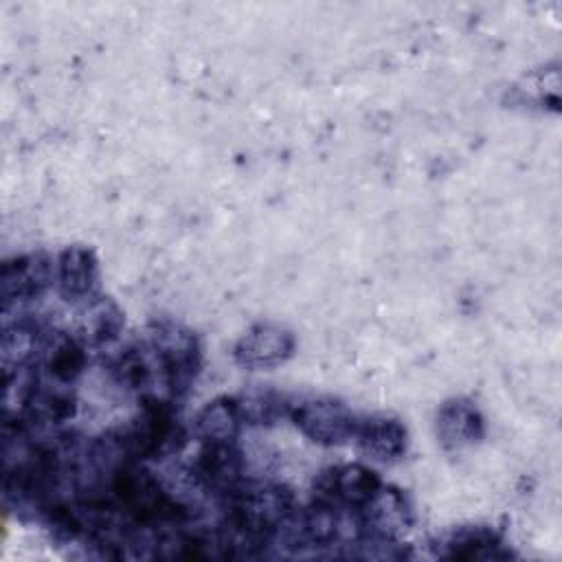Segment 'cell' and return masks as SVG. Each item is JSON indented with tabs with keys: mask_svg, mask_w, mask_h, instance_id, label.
I'll return each mask as SVG.
<instances>
[{
	"mask_svg": "<svg viewBox=\"0 0 562 562\" xmlns=\"http://www.w3.org/2000/svg\"><path fill=\"white\" fill-rule=\"evenodd\" d=\"M105 492L132 531H162L191 522L189 507L140 461H127L108 474Z\"/></svg>",
	"mask_w": 562,
	"mask_h": 562,
	"instance_id": "1",
	"label": "cell"
},
{
	"mask_svg": "<svg viewBox=\"0 0 562 562\" xmlns=\"http://www.w3.org/2000/svg\"><path fill=\"white\" fill-rule=\"evenodd\" d=\"M147 345L169 400L184 397L202 369V345L198 334L178 321L156 318L149 323Z\"/></svg>",
	"mask_w": 562,
	"mask_h": 562,
	"instance_id": "2",
	"label": "cell"
},
{
	"mask_svg": "<svg viewBox=\"0 0 562 562\" xmlns=\"http://www.w3.org/2000/svg\"><path fill=\"white\" fill-rule=\"evenodd\" d=\"M116 430L127 457L140 463L167 457L184 443V428L178 422L173 400H165L154 393H143L136 415Z\"/></svg>",
	"mask_w": 562,
	"mask_h": 562,
	"instance_id": "3",
	"label": "cell"
},
{
	"mask_svg": "<svg viewBox=\"0 0 562 562\" xmlns=\"http://www.w3.org/2000/svg\"><path fill=\"white\" fill-rule=\"evenodd\" d=\"M288 417L292 424L318 446H340L353 437L358 415L331 395L294 397Z\"/></svg>",
	"mask_w": 562,
	"mask_h": 562,
	"instance_id": "4",
	"label": "cell"
},
{
	"mask_svg": "<svg viewBox=\"0 0 562 562\" xmlns=\"http://www.w3.org/2000/svg\"><path fill=\"white\" fill-rule=\"evenodd\" d=\"M55 283V259L48 252H20L2 261L0 268V299L2 314L22 310L24 305L44 296Z\"/></svg>",
	"mask_w": 562,
	"mask_h": 562,
	"instance_id": "5",
	"label": "cell"
},
{
	"mask_svg": "<svg viewBox=\"0 0 562 562\" xmlns=\"http://www.w3.org/2000/svg\"><path fill=\"white\" fill-rule=\"evenodd\" d=\"M384 481L364 463H338L323 468L312 483V498L345 512H360L380 492Z\"/></svg>",
	"mask_w": 562,
	"mask_h": 562,
	"instance_id": "6",
	"label": "cell"
},
{
	"mask_svg": "<svg viewBox=\"0 0 562 562\" xmlns=\"http://www.w3.org/2000/svg\"><path fill=\"white\" fill-rule=\"evenodd\" d=\"M244 452L235 441H200V448L193 454L189 465V474L193 481L211 492L213 496L224 498L233 492L246 476H244Z\"/></svg>",
	"mask_w": 562,
	"mask_h": 562,
	"instance_id": "7",
	"label": "cell"
},
{
	"mask_svg": "<svg viewBox=\"0 0 562 562\" xmlns=\"http://www.w3.org/2000/svg\"><path fill=\"white\" fill-rule=\"evenodd\" d=\"M294 349L296 338L292 329L274 321H259L237 338L233 358L244 369L261 371L288 362L294 356Z\"/></svg>",
	"mask_w": 562,
	"mask_h": 562,
	"instance_id": "8",
	"label": "cell"
},
{
	"mask_svg": "<svg viewBox=\"0 0 562 562\" xmlns=\"http://www.w3.org/2000/svg\"><path fill=\"white\" fill-rule=\"evenodd\" d=\"M101 268L90 246L72 244L55 255V288L68 303L81 305L99 294Z\"/></svg>",
	"mask_w": 562,
	"mask_h": 562,
	"instance_id": "9",
	"label": "cell"
},
{
	"mask_svg": "<svg viewBox=\"0 0 562 562\" xmlns=\"http://www.w3.org/2000/svg\"><path fill=\"white\" fill-rule=\"evenodd\" d=\"M358 514L362 536L400 540L413 525V507L408 496L395 485H382L380 492Z\"/></svg>",
	"mask_w": 562,
	"mask_h": 562,
	"instance_id": "10",
	"label": "cell"
},
{
	"mask_svg": "<svg viewBox=\"0 0 562 562\" xmlns=\"http://www.w3.org/2000/svg\"><path fill=\"white\" fill-rule=\"evenodd\" d=\"M358 450L378 463H393L404 457L408 448V430L395 415L371 413L356 422L351 437Z\"/></svg>",
	"mask_w": 562,
	"mask_h": 562,
	"instance_id": "11",
	"label": "cell"
},
{
	"mask_svg": "<svg viewBox=\"0 0 562 562\" xmlns=\"http://www.w3.org/2000/svg\"><path fill=\"white\" fill-rule=\"evenodd\" d=\"M435 555L446 560H505L512 555L501 531L490 525H459L441 536Z\"/></svg>",
	"mask_w": 562,
	"mask_h": 562,
	"instance_id": "12",
	"label": "cell"
},
{
	"mask_svg": "<svg viewBox=\"0 0 562 562\" xmlns=\"http://www.w3.org/2000/svg\"><path fill=\"white\" fill-rule=\"evenodd\" d=\"M18 314H4L2 323V367H18L37 362L44 349V342L50 334V325L40 316L24 310H15Z\"/></svg>",
	"mask_w": 562,
	"mask_h": 562,
	"instance_id": "13",
	"label": "cell"
},
{
	"mask_svg": "<svg viewBox=\"0 0 562 562\" xmlns=\"http://www.w3.org/2000/svg\"><path fill=\"white\" fill-rule=\"evenodd\" d=\"M435 435L446 450L476 446L485 437V417L470 397H450L437 408Z\"/></svg>",
	"mask_w": 562,
	"mask_h": 562,
	"instance_id": "14",
	"label": "cell"
},
{
	"mask_svg": "<svg viewBox=\"0 0 562 562\" xmlns=\"http://www.w3.org/2000/svg\"><path fill=\"white\" fill-rule=\"evenodd\" d=\"M125 327V314L110 296L97 294L79 305L75 321V336L86 347H103L114 342Z\"/></svg>",
	"mask_w": 562,
	"mask_h": 562,
	"instance_id": "15",
	"label": "cell"
},
{
	"mask_svg": "<svg viewBox=\"0 0 562 562\" xmlns=\"http://www.w3.org/2000/svg\"><path fill=\"white\" fill-rule=\"evenodd\" d=\"M88 347L70 331L50 329L44 349L40 353L42 369L50 375L53 382L72 386L88 367Z\"/></svg>",
	"mask_w": 562,
	"mask_h": 562,
	"instance_id": "16",
	"label": "cell"
},
{
	"mask_svg": "<svg viewBox=\"0 0 562 562\" xmlns=\"http://www.w3.org/2000/svg\"><path fill=\"white\" fill-rule=\"evenodd\" d=\"M20 415H24L35 430L57 428L77 415V395L68 384L42 382Z\"/></svg>",
	"mask_w": 562,
	"mask_h": 562,
	"instance_id": "17",
	"label": "cell"
},
{
	"mask_svg": "<svg viewBox=\"0 0 562 562\" xmlns=\"http://www.w3.org/2000/svg\"><path fill=\"white\" fill-rule=\"evenodd\" d=\"M108 371L112 382L130 393H147L154 375L158 373L154 353L147 342H132L119 349L112 356Z\"/></svg>",
	"mask_w": 562,
	"mask_h": 562,
	"instance_id": "18",
	"label": "cell"
},
{
	"mask_svg": "<svg viewBox=\"0 0 562 562\" xmlns=\"http://www.w3.org/2000/svg\"><path fill=\"white\" fill-rule=\"evenodd\" d=\"M241 426L237 402L226 395L206 402L193 419V432L200 441H235Z\"/></svg>",
	"mask_w": 562,
	"mask_h": 562,
	"instance_id": "19",
	"label": "cell"
},
{
	"mask_svg": "<svg viewBox=\"0 0 562 562\" xmlns=\"http://www.w3.org/2000/svg\"><path fill=\"white\" fill-rule=\"evenodd\" d=\"M244 426H272L288 417L292 397L274 389H255L235 397Z\"/></svg>",
	"mask_w": 562,
	"mask_h": 562,
	"instance_id": "20",
	"label": "cell"
}]
</instances>
